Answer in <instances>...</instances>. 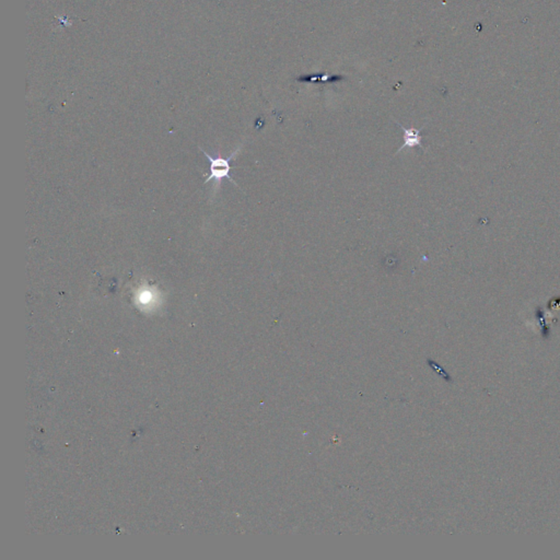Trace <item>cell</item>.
Listing matches in <instances>:
<instances>
[{"label": "cell", "instance_id": "6da1fadb", "mask_svg": "<svg viewBox=\"0 0 560 560\" xmlns=\"http://www.w3.org/2000/svg\"><path fill=\"white\" fill-rule=\"evenodd\" d=\"M239 151H240V148L235 150V153L230 155L228 159H223V158H212V155H210V153L203 151L204 155H206L207 159L210 160V176L207 178L205 183H208V182L212 181V180H216L217 185H220L223 178H228L231 183L238 186V184L235 183V180H233L232 176H230V172H231L230 161L232 160L233 158L238 155Z\"/></svg>", "mask_w": 560, "mask_h": 560}, {"label": "cell", "instance_id": "7a4b0ae2", "mask_svg": "<svg viewBox=\"0 0 560 560\" xmlns=\"http://www.w3.org/2000/svg\"><path fill=\"white\" fill-rule=\"evenodd\" d=\"M396 124H398L404 132V144L402 145V147L398 150V153H400L404 148L411 149V148L419 147L423 150H426V148L423 147V144H421V132L423 130V127L419 129L414 128V127L406 128V127H404L403 125L398 123V121H396Z\"/></svg>", "mask_w": 560, "mask_h": 560}]
</instances>
